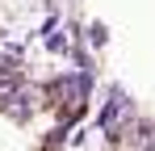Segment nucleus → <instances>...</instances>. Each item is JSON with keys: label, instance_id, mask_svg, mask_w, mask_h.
I'll list each match as a JSON object with an SVG mask.
<instances>
[{"label": "nucleus", "instance_id": "nucleus-1", "mask_svg": "<svg viewBox=\"0 0 155 151\" xmlns=\"http://www.w3.org/2000/svg\"><path fill=\"white\" fill-rule=\"evenodd\" d=\"M13 101H17V105H8V118L25 122L29 113H34L38 105H42V92H38V88H17V92H13Z\"/></svg>", "mask_w": 155, "mask_h": 151}, {"label": "nucleus", "instance_id": "nucleus-2", "mask_svg": "<svg viewBox=\"0 0 155 151\" xmlns=\"http://www.w3.org/2000/svg\"><path fill=\"white\" fill-rule=\"evenodd\" d=\"M88 42H92V46H105V42H109V34H105V25H101V21L88 25Z\"/></svg>", "mask_w": 155, "mask_h": 151}, {"label": "nucleus", "instance_id": "nucleus-3", "mask_svg": "<svg viewBox=\"0 0 155 151\" xmlns=\"http://www.w3.org/2000/svg\"><path fill=\"white\" fill-rule=\"evenodd\" d=\"M42 38H46L51 50H67V38H63V34H42Z\"/></svg>", "mask_w": 155, "mask_h": 151}]
</instances>
